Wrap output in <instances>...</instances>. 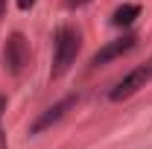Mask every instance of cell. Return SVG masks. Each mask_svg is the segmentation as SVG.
I'll list each match as a JSON object with an SVG mask.
<instances>
[{"label":"cell","instance_id":"1","mask_svg":"<svg viewBox=\"0 0 152 149\" xmlns=\"http://www.w3.org/2000/svg\"><path fill=\"white\" fill-rule=\"evenodd\" d=\"M76 53H79V32L76 29H58L56 35V56H53V76L67 73V67L76 61Z\"/></svg>","mask_w":152,"mask_h":149},{"label":"cell","instance_id":"2","mask_svg":"<svg viewBox=\"0 0 152 149\" xmlns=\"http://www.w3.org/2000/svg\"><path fill=\"white\" fill-rule=\"evenodd\" d=\"M3 58H6V67H9V73H20V70L26 67V61H29V47H26V41H23V35H20V32L9 35Z\"/></svg>","mask_w":152,"mask_h":149},{"label":"cell","instance_id":"3","mask_svg":"<svg viewBox=\"0 0 152 149\" xmlns=\"http://www.w3.org/2000/svg\"><path fill=\"white\" fill-rule=\"evenodd\" d=\"M149 79H152V76H149V70H146V67H137V70H132L129 76H123V79H120V82L111 88V99H114V102H120V99H129V96H132V93H137L143 85H146V82H149Z\"/></svg>","mask_w":152,"mask_h":149},{"label":"cell","instance_id":"4","mask_svg":"<svg viewBox=\"0 0 152 149\" xmlns=\"http://www.w3.org/2000/svg\"><path fill=\"white\" fill-rule=\"evenodd\" d=\"M73 105H76V96H73V93H70V96H64V99H58L56 105H50V108H47V111H44L35 123H32V134H38V131H44V129H50L53 123H58V120L70 111Z\"/></svg>","mask_w":152,"mask_h":149},{"label":"cell","instance_id":"5","mask_svg":"<svg viewBox=\"0 0 152 149\" xmlns=\"http://www.w3.org/2000/svg\"><path fill=\"white\" fill-rule=\"evenodd\" d=\"M134 47V35H126V38H117V41H111V44H105L99 53L94 56V67H99V64H108V61H114V58H120L123 53H129Z\"/></svg>","mask_w":152,"mask_h":149},{"label":"cell","instance_id":"6","mask_svg":"<svg viewBox=\"0 0 152 149\" xmlns=\"http://www.w3.org/2000/svg\"><path fill=\"white\" fill-rule=\"evenodd\" d=\"M137 15H140V6H137V3H123L120 9H114L111 23H114V26H129Z\"/></svg>","mask_w":152,"mask_h":149},{"label":"cell","instance_id":"7","mask_svg":"<svg viewBox=\"0 0 152 149\" xmlns=\"http://www.w3.org/2000/svg\"><path fill=\"white\" fill-rule=\"evenodd\" d=\"M32 3H35V0H18V6H20V9H32Z\"/></svg>","mask_w":152,"mask_h":149},{"label":"cell","instance_id":"8","mask_svg":"<svg viewBox=\"0 0 152 149\" xmlns=\"http://www.w3.org/2000/svg\"><path fill=\"white\" fill-rule=\"evenodd\" d=\"M67 6H85V3H91V0H64Z\"/></svg>","mask_w":152,"mask_h":149},{"label":"cell","instance_id":"9","mask_svg":"<svg viewBox=\"0 0 152 149\" xmlns=\"http://www.w3.org/2000/svg\"><path fill=\"white\" fill-rule=\"evenodd\" d=\"M0 149H9V143H6V134L0 131Z\"/></svg>","mask_w":152,"mask_h":149},{"label":"cell","instance_id":"10","mask_svg":"<svg viewBox=\"0 0 152 149\" xmlns=\"http://www.w3.org/2000/svg\"><path fill=\"white\" fill-rule=\"evenodd\" d=\"M6 15V0H0V18Z\"/></svg>","mask_w":152,"mask_h":149},{"label":"cell","instance_id":"11","mask_svg":"<svg viewBox=\"0 0 152 149\" xmlns=\"http://www.w3.org/2000/svg\"><path fill=\"white\" fill-rule=\"evenodd\" d=\"M6 111V96H0V114Z\"/></svg>","mask_w":152,"mask_h":149},{"label":"cell","instance_id":"12","mask_svg":"<svg viewBox=\"0 0 152 149\" xmlns=\"http://www.w3.org/2000/svg\"><path fill=\"white\" fill-rule=\"evenodd\" d=\"M146 70H149V76H152V61H149V64H146Z\"/></svg>","mask_w":152,"mask_h":149}]
</instances>
